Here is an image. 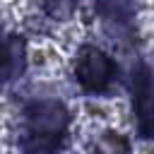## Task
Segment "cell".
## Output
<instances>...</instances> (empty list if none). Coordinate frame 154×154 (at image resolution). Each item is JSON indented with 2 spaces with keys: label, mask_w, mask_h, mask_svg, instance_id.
Returning <instances> with one entry per match:
<instances>
[{
  "label": "cell",
  "mask_w": 154,
  "mask_h": 154,
  "mask_svg": "<svg viewBox=\"0 0 154 154\" xmlns=\"http://www.w3.org/2000/svg\"><path fill=\"white\" fill-rule=\"evenodd\" d=\"M67 111L60 101L41 99L26 103L22 135L24 154H58L67 130Z\"/></svg>",
  "instance_id": "obj_1"
},
{
  "label": "cell",
  "mask_w": 154,
  "mask_h": 154,
  "mask_svg": "<svg viewBox=\"0 0 154 154\" xmlns=\"http://www.w3.org/2000/svg\"><path fill=\"white\" fill-rule=\"evenodd\" d=\"M116 75L113 60L96 46H84L75 60V79L87 91H103Z\"/></svg>",
  "instance_id": "obj_2"
},
{
  "label": "cell",
  "mask_w": 154,
  "mask_h": 154,
  "mask_svg": "<svg viewBox=\"0 0 154 154\" xmlns=\"http://www.w3.org/2000/svg\"><path fill=\"white\" fill-rule=\"evenodd\" d=\"M132 94L137 130L142 137H154V77L144 65L132 72Z\"/></svg>",
  "instance_id": "obj_3"
},
{
  "label": "cell",
  "mask_w": 154,
  "mask_h": 154,
  "mask_svg": "<svg viewBox=\"0 0 154 154\" xmlns=\"http://www.w3.org/2000/svg\"><path fill=\"white\" fill-rule=\"evenodd\" d=\"M94 154H130V142L120 132H103L94 142Z\"/></svg>",
  "instance_id": "obj_4"
},
{
  "label": "cell",
  "mask_w": 154,
  "mask_h": 154,
  "mask_svg": "<svg viewBox=\"0 0 154 154\" xmlns=\"http://www.w3.org/2000/svg\"><path fill=\"white\" fill-rule=\"evenodd\" d=\"M22 65H24V46L17 36H10L7 38V63H5V77L12 79L14 72H22Z\"/></svg>",
  "instance_id": "obj_5"
},
{
  "label": "cell",
  "mask_w": 154,
  "mask_h": 154,
  "mask_svg": "<svg viewBox=\"0 0 154 154\" xmlns=\"http://www.w3.org/2000/svg\"><path fill=\"white\" fill-rule=\"evenodd\" d=\"M43 7L53 19H65L75 12L77 0H43Z\"/></svg>",
  "instance_id": "obj_6"
},
{
  "label": "cell",
  "mask_w": 154,
  "mask_h": 154,
  "mask_svg": "<svg viewBox=\"0 0 154 154\" xmlns=\"http://www.w3.org/2000/svg\"><path fill=\"white\" fill-rule=\"evenodd\" d=\"M152 154H154V152H152Z\"/></svg>",
  "instance_id": "obj_7"
}]
</instances>
